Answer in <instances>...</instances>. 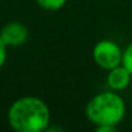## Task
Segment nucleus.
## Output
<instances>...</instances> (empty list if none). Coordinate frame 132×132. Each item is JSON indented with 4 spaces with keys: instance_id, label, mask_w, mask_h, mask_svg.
<instances>
[{
    "instance_id": "nucleus-4",
    "label": "nucleus",
    "mask_w": 132,
    "mask_h": 132,
    "mask_svg": "<svg viewBox=\"0 0 132 132\" xmlns=\"http://www.w3.org/2000/svg\"><path fill=\"white\" fill-rule=\"evenodd\" d=\"M0 38L7 47H20L29 39V29L21 22H9L0 30Z\"/></svg>"
},
{
    "instance_id": "nucleus-2",
    "label": "nucleus",
    "mask_w": 132,
    "mask_h": 132,
    "mask_svg": "<svg viewBox=\"0 0 132 132\" xmlns=\"http://www.w3.org/2000/svg\"><path fill=\"white\" fill-rule=\"evenodd\" d=\"M126 111L123 97L111 89L95 95L86 106V117L95 126H118L124 119Z\"/></svg>"
},
{
    "instance_id": "nucleus-8",
    "label": "nucleus",
    "mask_w": 132,
    "mask_h": 132,
    "mask_svg": "<svg viewBox=\"0 0 132 132\" xmlns=\"http://www.w3.org/2000/svg\"><path fill=\"white\" fill-rule=\"evenodd\" d=\"M7 45L2 40V38H0V69L4 66L5 61H7V56H8V52H7Z\"/></svg>"
},
{
    "instance_id": "nucleus-9",
    "label": "nucleus",
    "mask_w": 132,
    "mask_h": 132,
    "mask_svg": "<svg viewBox=\"0 0 132 132\" xmlns=\"http://www.w3.org/2000/svg\"><path fill=\"white\" fill-rule=\"evenodd\" d=\"M117 129V126H96L97 132H114Z\"/></svg>"
},
{
    "instance_id": "nucleus-6",
    "label": "nucleus",
    "mask_w": 132,
    "mask_h": 132,
    "mask_svg": "<svg viewBox=\"0 0 132 132\" xmlns=\"http://www.w3.org/2000/svg\"><path fill=\"white\" fill-rule=\"evenodd\" d=\"M35 2L40 8L54 12V11H60L61 8H63L68 0H35Z\"/></svg>"
},
{
    "instance_id": "nucleus-3",
    "label": "nucleus",
    "mask_w": 132,
    "mask_h": 132,
    "mask_svg": "<svg viewBox=\"0 0 132 132\" xmlns=\"http://www.w3.org/2000/svg\"><path fill=\"white\" fill-rule=\"evenodd\" d=\"M123 49L111 39H102L97 42L92 49L95 63L102 70H110L122 65Z\"/></svg>"
},
{
    "instance_id": "nucleus-5",
    "label": "nucleus",
    "mask_w": 132,
    "mask_h": 132,
    "mask_svg": "<svg viewBox=\"0 0 132 132\" xmlns=\"http://www.w3.org/2000/svg\"><path fill=\"white\" fill-rule=\"evenodd\" d=\"M131 80H132V75L123 65L115 66L114 69L108 70L106 84H108L109 89H111V91H115V92L124 91L131 84Z\"/></svg>"
},
{
    "instance_id": "nucleus-1",
    "label": "nucleus",
    "mask_w": 132,
    "mask_h": 132,
    "mask_svg": "<svg viewBox=\"0 0 132 132\" xmlns=\"http://www.w3.org/2000/svg\"><path fill=\"white\" fill-rule=\"evenodd\" d=\"M7 119L17 132H43L49 128L51 110L44 100L23 96L9 106Z\"/></svg>"
},
{
    "instance_id": "nucleus-7",
    "label": "nucleus",
    "mask_w": 132,
    "mask_h": 132,
    "mask_svg": "<svg viewBox=\"0 0 132 132\" xmlns=\"http://www.w3.org/2000/svg\"><path fill=\"white\" fill-rule=\"evenodd\" d=\"M122 65L129 71L132 75V43H129L126 49H123V56H122Z\"/></svg>"
}]
</instances>
